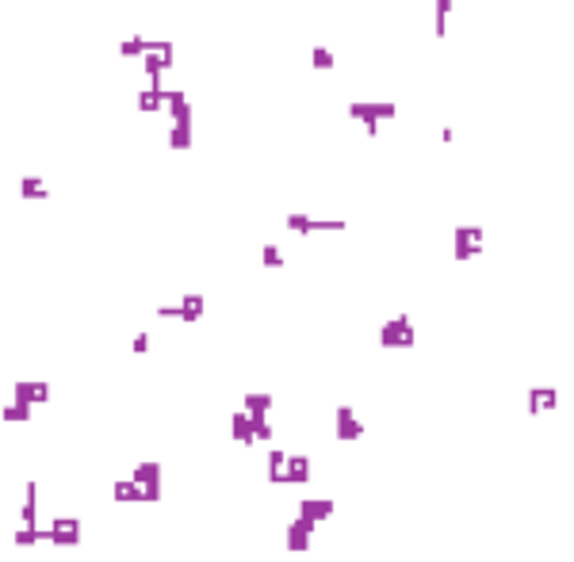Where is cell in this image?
I'll return each instance as SVG.
<instances>
[{"label": "cell", "instance_id": "obj_15", "mask_svg": "<svg viewBox=\"0 0 574 562\" xmlns=\"http://www.w3.org/2000/svg\"><path fill=\"white\" fill-rule=\"evenodd\" d=\"M555 402H559V394H555V387H532V390H528V410H532V413L555 410Z\"/></svg>", "mask_w": 574, "mask_h": 562}, {"label": "cell", "instance_id": "obj_5", "mask_svg": "<svg viewBox=\"0 0 574 562\" xmlns=\"http://www.w3.org/2000/svg\"><path fill=\"white\" fill-rule=\"evenodd\" d=\"M43 540H50L54 547H77L80 543V520L77 517H54V524L43 532Z\"/></svg>", "mask_w": 574, "mask_h": 562}, {"label": "cell", "instance_id": "obj_7", "mask_svg": "<svg viewBox=\"0 0 574 562\" xmlns=\"http://www.w3.org/2000/svg\"><path fill=\"white\" fill-rule=\"evenodd\" d=\"M333 433H337V440H364V421L356 417V410L352 405H337L333 410Z\"/></svg>", "mask_w": 574, "mask_h": 562}, {"label": "cell", "instance_id": "obj_19", "mask_svg": "<svg viewBox=\"0 0 574 562\" xmlns=\"http://www.w3.org/2000/svg\"><path fill=\"white\" fill-rule=\"evenodd\" d=\"M203 306H207V303H203V295H184V298H180V322H188V325L200 322Z\"/></svg>", "mask_w": 574, "mask_h": 562}, {"label": "cell", "instance_id": "obj_24", "mask_svg": "<svg viewBox=\"0 0 574 562\" xmlns=\"http://www.w3.org/2000/svg\"><path fill=\"white\" fill-rule=\"evenodd\" d=\"M448 15H452V0H437V38L448 35Z\"/></svg>", "mask_w": 574, "mask_h": 562}, {"label": "cell", "instance_id": "obj_29", "mask_svg": "<svg viewBox=\"0 0 574 562\" xmlns=\"http://www.w3.org/2000/svg\"><path fill=\"white\" fill-rule=\"evenodd\" d=\"M344 218H310V230H326V233H333V230H344Z\"/></svg>", "mask_w": 574, "mask_h": 562}, {"label": "cell", "instance_id": "obj_20", "mask_svg": "<svg viewBox=\"0 0 574 562\" xmlns=\"http://www.w3.org/2000/svg\"><path fill=\"white\" fill-rule=\"evenodd\" d=\"M111 498L115 501H142V486H138L134 478H119V482L111 486Z\"/></svg>", "mask_w": 574, "mask_h": 562}, {"label": "cell", "instance_id": "obj_12", "mask_svg": "<svg viewBox=\"0 0 574 562\" xmlns=\"http://www.w3.org/2000/svg\"><path fill=\"white\" fill-rule=\"evenodd\" d=\"M15 398H20V402H31V405L50 402V382H15Z\"/></svg>", "mask_w": 574, "mask_h": 562}, {"label": "cell", "instance_id": "obj_30", "mask_svg": "<svg viewBox=\"0 0 574 562\" xmlns=\"http://www.w3.org/2000/svg\"><path fill=\"white\" fill-rule=\"evenodd\" d=\"M287 230H295V233H314V230H310V218H307V215H287Z\"/></svg>", "mask_w": 574, "mask_h": 562}, {"label": "cell", "instance_id": "obj_3", "mask_svg": "<svg viewBox=\"0 0 574 562\" xmlns=\"http://www.w3.org/2000/svg\"><path fill=\"white\" fill-rule=\"evenodd\" d=\"M414 325H410V314H398L391 317L387 325L379 329V345L383 348H414Z\"/></svg>", "mask_w": 574, "mask_h": 562}, {"label": "cell", "instance_id": "obj_32", "mask_svg": "<svg viewBox=\"0 0 574 562\" xmlns=\"http://www.w3.org/2000/svg\"><path fill=\"white\" fill-rule=\"evenodd\" d=\"M158 317H180V306H158Z\"/></svg>", "mask_w": 574, "mask_h": 562}, {"label": "cell", "instance_id": "obj_9", "mask_svg": "<svg viewBox=\"0 0 574 562\" xmlns=\"http://www.w3.org/2000/svg\"><path fill=\"white\" fill-rule=\"evenodd\" d=\"M318 524H310V520L295 517L291 524H287V551L291 555H299V551H310V535H314Z\"/></svg>", "mask_w": 574, "mask_h": 562}, {"label": "cell", "instance_id": "obj_23", "mask_svg": "<svg viewBox=\"0 0 574 562\" xmlns=\"http://www.w3.org/2000/svg\"><path fill=\"white\" fill-rule=\"evenodd\" d=\"M165 103H161V88H146L142 96H138V111H161Z\"/></svg>", "mask_w": 574, "mask_h": 562}, {"label": "cell", "instance_id": "obj_13", "mask_svg": "<svg viewBox=\"0 0 574 562\" xmlns=\"http://www.w3.org/2000/svg\"><path fill=\"white\" fill-rule=\"evenodd\" d=\"M230 436L237 440V444H257V440H253V425H249V413L245 410H237V413H230Z\"/></svg>", "mask_w": 574, "mask_h": 562}, {"label": "cell", "instance_id": "obj_27", "mask_svg": "<svg viewBox=\"0 0 574 562\" xmlns=\"http://www.w3.org/2000/svg\"><path fill=\"white\" fill-rule=\"evenodd\" d=\"M38 540H43V532H38V528H23L20 524V532H15V547H35Z\"/></svg>", "mask_w": 574, "mask_h": 562}, {"label": "cell", "instance_id": "obj_26", "mask_svg": "<svg viewBox=\"0 0 574 562\" xmlns=\"http://www.w3.org/2000/svg\"><path fill=\"white\" fill-rule=\"evenodd\" d=\"M146 46H150V38H127V43L119 46V54H122V58H142Z\"/></svg>", "mask_w": 574, "mask_h": 562}, {"label": "cell", "instance_id": "obj_28", "mask_svg": "<svg viewBox=\"0 0 574 562\" xmlns=\"http://www.w3.org/2000/svg\"><path fill=\"white\" fill-rule=\"evenodd\" d=\"M260 264H265V268H284L280 245H265V249H260Z\"/></svg>", "mask_w": 574, "mask_h": 562}, {"label": "cell", "instance_id": "obj_1", "mask_svg": "<svg viewBox=\"0 0 574 562\" xmlns=\"http://www.w3.org/2000/svg\"><path fill=\"white\" fill-rule=\"evenodd\" d=\"M349 115L356 119V123H364L368 130V138H375L379 134V123H387V119H398V108L395 103H372V100H352L349 103Z\"/></svg>", "mask_w": 574, "mask_h": 562}, {"label": "cell", "instance_id": "obj_17", "mask_svg": "<svg viewBox=\"0 0 574 562\" xmlns=\"http://www.w3.org/2000/svg\"><path fill=\"white\" fill-rule=\"evenodd\" d=\"M241 410L245 413H272V394H265V390H249V394L241 398Z\"/></svg>", "mask_w": 574, "mask_h": 562}, {"label": "cell", "instance_id": "obj_18", "mask_svg": "<svg viewBox=\"0 0 574 562\" xmlns=\"http://www.w3.org/2000/svg\"><path fill=\"white\" fill-rule=\"evenodd\" d=\"M0 417H4L8 425H23V421H31V402H20V398H12V402L0 410Z\"/></svg>", "mask_w": 574, "mask_h": 562}, {"label": "cell", "instance_id": "obj_8", "mask_svg": "<svg viewBox=\"0 0 574 562\" xmlns=\"http://www.w3.org/2000/svg\"><path fill=\"white\" fill-rule=\"evenodd\" d=\"M169 150H192V103H184V108L172 115Z\"/></svg>", "mask_w": 574, "mask_h": 562}, {"label": "cell", "instance_id": "obj_14", "mask_svg": "<svg viewBox=\"0 0 574 562\" xmlns=\"http://www.w3.org/2000/svg\"><path fill=\"white\" fill-rule=\"evenodd\" d=\"M268 482L287 486V452L284 447H272V452H268Z\"/></svg>", "mask_w": 574, "mask_h": 562}, {"label": "cell", "instance_id": "obj_4", "mask_svg": "<svg viewBox=\"0 0 574 562\" xmlns=\"http://www.w3.org/2000/svg\"><path fill=\"white\" fill-rule=\"evenodd\" d=\"M486 249V233L479 226H456V260H475Z\"/></svg>", "mask_w": 574, "mask_h": 562}, {"label": "cell", "instance_id": "obj_10", "mask_svg": "<svg viewBox=\"0 0 574 562\" xmlns=\"http://www.w3.org/2000/svg\"><path fill=\"white\" fill-rule=\"evenodd\" d=\"M299 517L310 520V524H326L333 517V501L330 498H302L299 501Z\"/></svg>", "mask_w": 574, "mask_h": 562}, {"label": "cell", "instance_id": "obj_25", "mask_svg": "<svg viewBox=\"0 0 574 562\" xmlns=\"http://www.w3.org/2000/svg\"><path fill=\"white\" fill-rule=\"evenodd\" d=\"M310 62H314V69H333V50L330 46H314V50H310Z\"/></svg>", "mask_w": 574, "mask_h": 562}, {"label": "cell", "instance_id": "obj_21", "mask_svg": "<svg viewBox=\"0 0 574 562\" xmlns=\"http://www.w3.org/2000/svg\"><path fill=\"white\" fill-rule=\"evenodd\" d=\"M20 195H23V199H46L50 187L38 180V176H23V180H20Z\"/></svg>", "mask_w": 574, "mask_h": 562}, {"label": "cell", "instance_id": "obj_6", "mask_svg": "<svg viewBox=\"0 0 574 562\" xmlns=\"http://www.w3.org/2000/svg\"><path fill=\"white\" fill-rule=\"evenodd\" d=\"M130 478L142 486V501H161V463H158V459L138 463Z\"/></svg>", "mask_w": 574, "mask_h": 562}, {"label": "cell", "instance_id": "obj_16", "mask_svg": "<svg viewBox=\"0 0 574 562\" xmlns=\"http://www.w3.org/2000/svg\"><path fill=\"white\" fill-rule=\"evenodd\" d=\"M20 520H23V528H38V486L35 482H27V501L20 509Z\"/></svg>", "mask_w": 574, "mask_h": 562}, {"label": "cell", "instance_id": "obj_2", "mask_svg": "<svg viewBox=\"0 0 574 562\" xmlns=\"http://www.w3.org/2000/svg\"><path fill=\"white\" fill-rule=\"evenodd\" d=\"M172 43H153L150 38V46H146V54H142V69H146V77H150V88H161V73L172 69Z\"/></svg>", "mask_w": 574, "mask_h": 562}, {"label": "cell", "instance_id": "obj_31", "mask_svg": "<svg viewBox=\"0 0 574 562\" xmlns=\"http://www.w3.org/2000/svg\"><path fill=\"white\" fill-rule=\"evenodd\" d=\"M130 348H134V356H142L146 348H150V333L142 329V333H138V337H134V345H130Z\"/></svg>", "mask_w": 574, "mask_h": 562}, {"label": "cell", "instance_id": "obj_22", "mask_svg": "<svg viewBox=\"0 0 574 562\" xmlns=\"http://www.w3.org/2000/svg\"><path fill=\"white\" fill-rule=\"evenodd\" d=\"M249 425H253V440H272V421H268V413H249Z\"/></svg>", "mask_w": 574, "mask_h": 562}, {"label": "cell", "instance_id": "obj_11", "mask_svg": "<svg viewBox=\"0 0 574 562\" xmlns=\"http://www.w3.org/2000/svg\"><path fill=\"white\" fill-rule=\"evenodd\" d=\"M310 470H314V463H310V455H299V452H287V486H302L310 482Z\"/></svg>", "mask_w": 574, "mask_h": 562}]
</instances>
